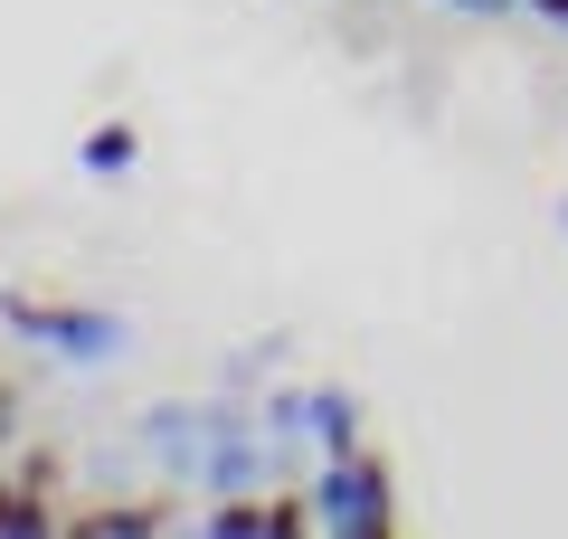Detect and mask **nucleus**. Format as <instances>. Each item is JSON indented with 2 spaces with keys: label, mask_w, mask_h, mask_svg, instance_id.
Segmentation results:
<instances>
[{
  "label": "nucleus",
  "mask_w": 568,
  "mask_h": 539,
  "mask_svg": "<svg viewBox=\"0 0 568 539\" xmlns=\"http://www.w3.org/2000/svg\"><path fill=\"white\" fill-rule=\"evenodd\" d=\"M0 322L29 340V350L67 359V369H104V359L133 350L123 313H95V303H39V294H0Z\"/></svg>",
  "instance_id": "obj_1"
},
{
  "label": "nucleus",
  "mask_w": 568,
  "mask_h": 539,
  "mask_svg": "<svg viewBox=\"0 0 568 539\" xmlns=\"http://www.w3.org/2000/svg\"><path fill=\"white\" fill-rule=\"evenodd\" d=\"M313 530L332 539H388L398 530V474H388L379 455H323V474H313Z\"/></svg>",
  "instance_id": "obj_2"
},
{
  "label": "nucleus",
  "mask_w": 568,
  "mask_h": 539,
  "mask_svg": "<svg viewBox=\"0 0 568 539\" xmlns=\"http://www.w3.org/2000/svg\"><path fill=\"white\" fill-rule=\"evenodd\" d=\"M200 492H275V436L246 407H209V455H200Z\"/></svg>",
  "instance_id": "obj_3"
},
{
  "label": "nucleus",
  "mask_w": 568,
  "mask_h": 539,
  "mask_svg": "<svg viewBox=\"0 0 568 539\" xmlns=\"http://www.w3.org/2000/svg\"><path fill=\"white\" fill-rule=\"evenodd\" d=\"M133 436H142V455L162 464L171 482H190L200 492V455H209V407H190V398H152L133 417Z\"/></svg>",
  "instance_id": "obj_4"
},
{
  "label": "nucleus",
  "mask_w": 568,
  "mask_h": 539,
  "mask_svg": "<svg viewBox=\"0 0 568 539\" xmlns=\"http://www.w3.org/2000/svg\"><path fill=\"white\" fill-rule=\"evenodd\" d=\"M77 539H162L171 530V501H95V511H67Z\"/></svg>",
  "instance_id": "obj_5"
},
{
  "label": "nucleus",
  "mask_w": 568,
  "mask_h": 539,
  "mask_svg": "<svg viewBox=\"0 0 568 539\" xmlns=\"http://www.w3.org/2000/svg\"><path fill=\"white\" fill-rule=\"evenodd\" d=\"M67 530V511H58V492L48 482H0V539H58Z\"/></svg>",
  "instance_id": "obj_6"
},
{
  "label": "nucleus",
  "mask_w": 568,
  "mask_h": 539,
  "mask_svg": "<svg viewBox=\"0 0 568 539\" xmlns=\"http://www.w3.org/2000/svg\"><path fill=\"white\" fill-rule=\"evenodd\" d=\"M361 426H369V417H361V398H351L342 379L313 388V455H361V445H369Z\"/></svg>",
  "instance_id": "obj_7"
},
{
  "label": "nucleus",
  "mask_w": 568,
  "mask_h": 539,
  "mask_svg": "<svg viewBox=\"0 0 568 539\" xmlns=\"http://www.w3.org/2000/svg\"><path fill=\"white\" fill-rule=\"evenodd\" d=\"M209 539H275V492H219L200 511Z\"/></svg>",
  "instance_id": "obj_8"
},
{
  "label": "nucleus",
  "mask_w": 568,
  "mask_h": 539,
  "mask_svg": "<svg viewBox=\"0 0 568 539\" xmlns=\"http://www.w3.org/2000/svg\"><path fill=\"white\" fill-rule=\"evenodd\" d=\"M77 161H85V180H123L142 161V133H133V123H95V133L77 142Z\"/></svg>",
  "instance_id": "obj_9"
},
{
  "label": "nucleus",
  "mask_w": 568,
  "mask_h": 539,
  "mask_svg": "<svg viewBox=\"0 0 568 539\" xmlns=\"http://www.w3.org/2000/svg\"><path fill=\"white\" fill-rule=\"evenodd\" d=\"M256 426H265L275 445H313V388H265Z\"/></svg>",
  "instance_id": "obj_10"
},
{
  "label": "nucleus",
  "mask_w": 568,
  "mask_h": 539,
  "mask_svg": "<svg viewBox=\"0 0 568 539\" xmlns=\"http://www.w3.org/2000/svg\"><path fill=\"white\" fill-rule=\"evenodd\" d=\"M436 10H455V20H511L521 0H436Z\"/></svg>",
  "instance_id": "obj_11"
},
{
  "label": "nucleus",
  "mask_w": 568,
  "mask_h": 539,
  "mask_svg": "<svg viewBox=\"0 0 568 539\" xmlns=\"http://www.w3.org/2000/svg\"><path fill=\"white\" fill-rule=\"evenodd\" d=\"M20 436V398H10V388H0V445Z\"/></svg>",
  "instance_id": "obj_12"
},
{
  "label": "nucleus",
  "mask_w": 568,
  "mask_h": 539,
  "mask_svg": "<svg viewBox=\"0 0 568 539\" xmlns=\"http://www.w3.org/2000/svg\"><path fill=\"white\" fill-rule=\"evenodd\" d=\"M521 10H540L549 29H568V0H521Z\"/></svg>",
  "instance_id": "obj_13"
},
{
  "label": "nucleus",
  "mask_w": 568,
  "mask_h": 539,
  "mask_svg": "<svg viewBox=\"0 0 568 539\" xmlns=\"http://www.w3.org/2000/svg\"><path fill=\"white\" fill-rule=\"evenodd\" d=\"M559 227H568V209H559Z\"/></svg>",
  "instance_id": "obj_14"
}]
</instances>
